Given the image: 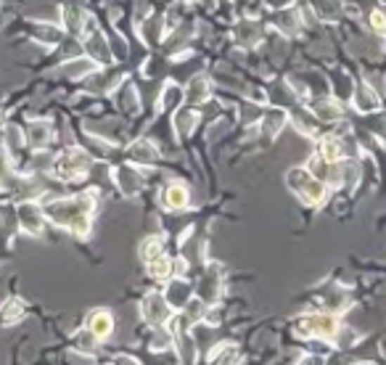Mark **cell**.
Returning <instances> with one entry per match:
<instances>
[{"mask_svg": "<svg viewBox=\"0 0 386 365\" xmlns=\"http://www.w3.org/2000/svg\"><path fill=\"white\" fill-rule=\"evenodd\" d=\"M141 255H143L146 262H151L154 257L162 255V241H159V238H148V241H143V249H141Z\"/></svg>", "mask_w": 386, "mask_h": 365, "instance_id": "obj_5", "label": "cell"}, {"mask_svg": "<svg viewBox=\"0 0 386 365\" xmlns=\"http://www.w3.org/2000/svg\"><path fill=\"white\" fill-rule=\"evenodd\" d=\"M88 156L82 154V151H67V154L61 156V162H58V175L72 180V177H79L88 172Z\"/></svg>", "mask_w": 386, "mask_h": 365, "instance_id": "obj_1", "label": "cell"}, {"mask_svg": "<svg viewBox=\"0 0 386 365\" xmlns=\"http://www.w3.org/2000/svg\"><path fill=\"white\" fill-rule=\"evenodd\" d=\"M188 201V193L183 186H169L167 188V207H175V210H183Z\"/></svg>", "mask_w": 386, "mask_h": 365, "instance_id": "obj_4", "label": "cell"}, {"mask_svg": "<svg viewBox=\"0 0 386 365\" xmlns=\"http://www.w3.org/2000/svg\"><path fill=\"white\" fill-rule=\"evenodd\" d=\"M373 27H375V30H386V16H381V13H373Z\"/></svg>", "mask_w": 386, "mask_h": 365, "instance_id": "obj_7", "label": "cell"}, {"mask_svg": "<svg viewBox=\"0 0 386 365\" xmlns=\"http://www.w3.org/2000/svg\"><path fill=\"white\" fill-rule=\"evenodd\" d=\"M111 326H114V321H111L109 312H96V315L90 318V331L96 333L98 339H106V336H109Z\"/></svg>", "mask_w": 386, "mask_h": 365, "instance_id": "obj_3", "label": "cell"}, {"mask_svg": "<svg viewBox=\"0 0 386 365\" xmlns=\"http://www.w3.org/2000/svg\"><path fill=\"white\" fill-rule=\"evenodd\" d=\"M323 156H326L328 162H336V159L342 156V148H339V143H336L333 138H326V143H323Z\"/></svg>", "mask_w": 386, "mask_h": 365, "instance_id": "obj_6", "label": "cell"}, {"mask_svg": "<svg viewBox=\"0 0 386 365\" xmlns=\"http://www.w3.org/2000/svg\"><path fill=\"white\" fill-rule=\"evenodd\" d=\"M302 326L307 328V333H315V336H333L336 333V328H339V323H336V318L333 315H309V318H304L302 321Z\"/></svg>", "mask_w": 386, "mask_h": 365, "instance_id": "obj_2", "label": "cell"}]
</instances>
